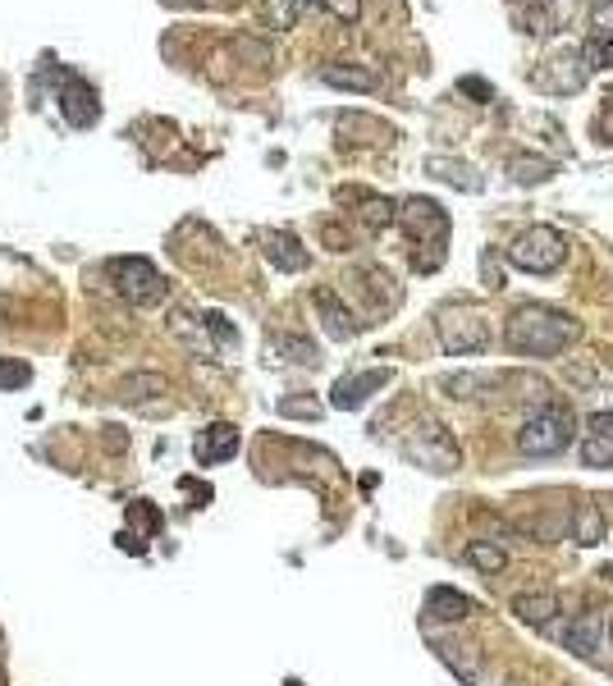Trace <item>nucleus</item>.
Instances as JSON below:
<instances>
[{
    "mask_svg": "<svg viewBox=\"0 0 613 686\" xmlns=\"http://www.w3.org/2000/svg\"><path fill=\"white\" fill-rule=\"evenodd\" d=\"M504 339L517 357H559L563 348H572V343L581 339V325L572 321L568 311L531 302V307H517L513 316H508Z\"/></svg>",
    "mask_w": 613,
    "mask_h": 686,
    "instance_id": "f257e3e1",
    "label": "nucleus"
},
{
    "mask_svg": "<svg viewBox=\"0 0 613 686\" xmlns=\"http://www.w3.org/2000/svg\"><path fill=\"white\" fill-rule=\"evenodd\" d=\"M572 440H577L572 412L559 408V403L540 408L536 417H527V426L517 430V449L527 453V458H559L563 449H572Z\"/></svg>",
    "mask_w": 613,
    "mask_h": 686,
    "instance_id": "f03ea898",
    "label": "nucleus"
},
{
    "mask_svg": "<svg viewBox=\"0 0 613 686\" xmlns=\"http://www.w3.org/2000/svg\"><path fill=\"white\" fill-rule=\"evenodd\" d=\"M508 261H513L517 270H527V275H554V270H563V261H568V238L549 225H531L513 238Z\"/></svg>",
    "mask_w": 613,
    "mask_h": 686,
    "instance_id": "7ed1b4c3",
    "label": "nucleus"
},
{
    "mask_svg": "<svg viewBox=\"0 0 613 686\" xmlns=\"http://www.w3.org/2000/svg\"><path fill=\"white\" fill-rule=\"evenodd\" d=\"M435 330H440V348L449 357H472L490 348V321L467 307H444Z\"/></svg>",
    "mask_w": 613,
    "mask_h": 686,
    "instance_id": "20e7f679",
    "label": "nucleus"
},
{
    "mask_svg": "<svg viewBox=\"0 0 613 686\" xmlns=\"http://www.w3.org/2000/svg\"><path fill=\"white\" fill-rule=\"evenodd\" d=\"M106 270H110V279H115V289L124 293L133 307H151V302L165 298V279H161V270L151 266V261L119 257V261H110Z\"/></svg>",
    "mask_w": 613,
    "mask_h": 686,
    "instance_id": "39448f33",
    "label": "nucleus"
},
{
    "mask_svg": "<svg viewBox=\"0 0 613 686\" xmlns=\"http://www.w3.org/2000/svg\"><path fill=\"white\" fill-rule=\"evenodd\" d=\"M398 215L412 225V238L431 252V257H426V270H435L440 266V252H444V238H449V215H444L431 197H412V202H403Z\"/></svg>",
    "mask_w": 613,
    "mask_h": 686,
    "instance_id": "423d86ee",
    "label": "nucleus"
},
{
    "mask_svg": "<svg viewBox=\"0 0 613 686\" xmlns=\"http://www.w3.org/2000/svg\"><path fill=\"white\" fill-rule=\"evenodd\" d=\"M408 458H417L426 472H453V467H458V444L444 435L440 421H426L421 435L408 444Z\"/></svg>",
    "mask_w": 613,
    "mask_h": 686,
    "instance_id": "0eeeda50",
    "label": "nucleus"
},
{
    "mask_svg": "<svg viewBox=\"0 0 613 686\" xmlns=\"http://www.w3.org/2000/svg\"><path fill=\"white\" fill-rule=\"evenodd\" d=\"M261 252H266V261L275 270H284V275H298V270H307V247L298 243V234H289V229H266L261 234Z\"/></svg>",
    "mask_w": 613,
    "mask_h": 686,
    "instance_id": "6e6552de",
    "label": "nucleus"
},
{
    "mask_svg": "<svg viewBox=\"0 0 613 686\" xmlns=\"http://www.w3.org/2000/svg\"><path fill=\"white\" fill-rule=\"evenodd\" d=\"M312 302H316V311H321L325 334H330V339L344 343V339H357V334H362V321H357L353 311L339 302V293H334V289H316Z\"/></svg>",
    "mask_w": 613,
    "mask_h": 686,
    "instance_id": "1a4fd4ad",
    "label": "nucleus"
},
{
    "mask_svg": "<svg viewBox=\"0 0 613 686\" xmlns=\"http://www.w3.org/2000/svg\"><path fill=\"white\" fill-rule=\"evenodd\" d=\"M234 453H238V430L229 421H216V426H206L197 435V462L202 467H216V462L234 458Z\"/></svg>",
    "mask_w": 613,
    "mask_h": 686,
    "instance_id": "9d476101",
    "label": "nucleus"
},
{
    "mask_svg": "<svg viewBox=\"0 0 613 686\" xmlns=\"http://www.w3.org/2000/svg\"><path fill=\"white\" fill-rule=\"evenodd\" d=\"M385 380H389V371H362V376H344L339 385H334L330 403H334V408H344V412H353V408H362L366 398L376 394Z\"/></svg>",
    "mask_w": 613,
    "mask_h": 686,
    "instance_id": "9b49d317",
    "label": "nucleus"
},
{
    "mask_svg": "<svg viewBox=\"0 0 613 686\" xmlns=\"http://www.w3.org/2000/svg\"><path fill=\"white\" fill-rule=\"evenodd\" d=\"M600 636H604L600 613H577L572 622H563V645H568L577 659H591V654L600 650Z\"/></svg>",
    "mask_w": 613,
    "mask_h": 686,
    "instance_id": "f8f14e48",
    "label": "nucleus"
},
{
    "mask_svg": "<svg viewBox=\"0 0 613 686\" xmlns=\"http://www.w3.org/2000/svg\"><path fill=\"white\" fill-rule=\"evenodd\" d=\"M513 613H517V622H527V627H549L554 613H563V604L554 590H531V595H517L513 600Z\"/></svg>",
    "mask_w": 613,
    "mask_h": 686,
    "instance_id": "ddd939ff",
    "label": "nucleus"
},
{
    "mask_svg": "<svg viewBox=\"0 0 613 686\" xmlns=\"http://www.w3.org/2000/svg\"><path fill=\"white\" fill-rule=\"evenodd\" d=\"M604 536H609V522H604V513L591 504V499H581L577 508H572V540L586 549L604 545Z\"/></svg>",
    "mask_w": 613,
    "mask_h": 686,
    "instance_id": "4468645a",
    "label": "nucleus"
},
{
    "mask_svg": "<svg viewBox=\"0 0 613 686\" xmlns=\"http://www.w3.org/2000/svg\"><path fill=\"white\" fill-rule=\"evenodd\" d=\"M504 385V376H485V371H453V376H440V389L449 398H481V394H490V389H499Z\"/></svg>",
    "mask_w": 613,
    "mask_h": 686,
    "instance_id": "2eb2a0df",
    "label": "nucleus"
},
{
    "mask_svg": "<svg viewBox=\"0 0 613 686\" xmlns=\"http://www.w3.org/2000/svg\"><path fill=\"white\" fill-rule=\"evenodd\" d=\"M426 613L440 622H463L467 613H472V600H467L463 590H449V586H435L431 595H426Z\"/></svg>",
    "mask_w": 613,
    "mask_h": 686,
    "instance_id": "dca6fc26",
    "label": "nucleus"
},
{
    "mask_svg": "<svg viewBox=\"0 0 613 686\" xmlns=\"http://www.w3.org/2000/svg\"><path fill=\"white\" fill-rule=\"evenodd\" d=\"M426 174H435L440 183H453V188H463V193H481V179L467 161H449V156H431L426 161Z\"/></svg>",
    "mask_w": 613,
    "mask_h": 686,
    "instance_id": "f3484780",
    "label": "nucleus"
},
{
    "mask_svg": "<svg viewBox=\"0 0 613 686\" xmlns=\"http://www.w3.org/2000/svg\"><path fill=\"white\" fill-rule=\"evenodd\" d=\"M161 394H170V380L161 371H138V376L119 380V398L124 403H142V398H161Z\"/></svg>",
    "mask_w": 613,
    "mask_h": 686,
    "instance_id": "a211bd4d",
    "label": "nucleus"
},
{
    "mask_svg": "<svg viewBox=\"0 0 613 686\" xmlns=\"http://www.w3.org/2000/svg\"><path fill=\"white\" fill-rule=\"evenodd\" d=\"M321 83L325 87H344V92H376L380 78L371 69H353V65H330L321 69Z\"/></svg>",
    "mask_w": 613,
    "mask_h": 686,
    "instance_id": "6ab92c4d",
    "label": "nucleus"
},
{
    "mask_svg": "<svg viewBox=\"0 0 613 686\" xmlns=\"http://www.w3.org/2000/svg\"><path fill=\"white\" fill-rule=\"evenodd\" d=\"M97 97L87 92L83 83H69L65 87V119L69 124H78V129H87V124H97Z\"/></svg>",
    "mask_w": 613,
    "mask_h": 686,
    "instance_id": "aec40b11",
    "label": "nucleus"
},
{
    "mask_svg": "<svg viewBox=\"0 0 613 686\" xmlns=\"http://www.w3.org/2000/svg\"><path fill=\"white\" fill-rule=\"evenodd\" d=\"M467 563H472L476 572H504L508 554L495 545V540H472V545H467Z\"/></svg>",
    "mask_w": 613,
    "mask_h": 686,
    "instance_id": "412c9836",
    "label": "nucleus"
},
{
    "mask_svg": "<svg viewBox=\"0 0 613 686\" xmlns=\"http://www.w3.org/2000/svg\"><path fill=\"white\" fill-rule=\"evenodd\" d=\"M508 174H513V183H545V179H554V161H540V156H513V161H508Z\"/></svg>",
    "mask_w": 613,
    "mask_h": 686,
    "instance_id": "4be33fe9",
    "label": "nucleus"
},
{
    "mask_svg": "<svg viewBox=\"0 0 613 686\" xmlns=\"http://www.w3.org/2000/svg\"><path fill=\"white\" fill-rule=\"evenodd\" d=\"M581 65L591 69V74L613 69V37H591V42H586V51H581Z\"/></svg>",
    "mask_w": 613,
    "mask_h": 686,
    "instance_id": "5701e85b",
    "label": "nucleus"
},
{
    "mask_svg": "<svg viewBox=\"0 0 613 686\" xmlns=\"http://www.w3.org/2000/svg\"><path fill=\"white\" fill-rule=\"evenodd\" d=\"M280 348L289 353V362H302V366H316V362H321V348H316L312 339H302V334H284Z\"/></svg>",
    "mask_w": 613,
    "mask_h": 686,
    "instance_id": "b1692460",
    "label": "nucleus"
},
{
    "mask_svg": "<svg viewBox=\"0 0 613 686\" xmlns=\"http://www.w3.org/2000/svg\"><path fill=\"white\" fill-rule=\"evenodd\" d=\"M362 220H366L371 229H389V225L398 220V206L389 202V197H380V202H366V206H362Z\"/></svg>",
    "mask_w": 613,
    "mask_h": 686,
    "instance_id": "393cba45",
    "label": "nucleus"
},
{
    "mask_svg": "<svg viewBox=\"0 0 613 686\" xmlns=\"http://www.w3.org/2000/svg\"><path fill=\"white\" fill-rule=\"evenodd\" d=\"M33 380V366L28 362H10V357H0V389H23Z\"/></svg>",
    "mask_w": 613,
    "mask_h": 686,
    "instance_id": "a878e982",
    "label": "nucleus"
},
{
    "mask_svg": "<svg viewBox=\"0 0 613 686\" xmlns=\"http://www.w3.org/2000/svg\"><path fill=\"white\" fill-rule=\"evenodd\" d=\"M581 462H586V467H613V444L591 435V440L581 444Z\"/></svg>",
    "mask_w": 613,
    "mask_h": 686,
    "instance_id": "bb28decb",
    "label": "nucleus"
},
{
    "mask_svg": "<svg viewBox=\"0 0 613 686\" xmlns=\"http://www.w3.org/2000/svg\"><path fill=\"white\" fill-rule=\"evenodd\" d=\"M270 5V23H275V28H293V19H298V0H266Z\"/></svg>",
    "mask_w": 613,
    "mask_h": 686,
    "instance_id": "cd10ccee",
    "label": "nucleus"
},
{
    "mask_svg": "<svg viewBox=\"0 0 613 686\" xmlns=\"http://www.w3.org/2000/svg\"><path fill=\"white\" fill-rule=\"evenodd\" d=\"M280 412H284V417L316 421V417H321V403H312V398H280Z\"/></svg>",
    "mask_w": 613,
    "mask_h": 686,
    "instance_id": "c85d7f7f",
    "label": "nucleus"
},
{
    "mask_svg": "<svg viewBox=\"0 0 613 686\" xmlns=\"http://www.w3.org/2000/svg\"><path fill=\"white\" fill-rule=\"evenodd\" d=\"M206 330L216 334L220 343H229V348H234V343H238V330L225 321V316H220V311H211V316H206Z\"/></svg>",
    "mask_w": 613,
    "mask_h": 686,
    "instance_id": "c756f323",
    "label": "nucleus"
},
{
    "mask_svg": "<svg viewBox=\"0 0 613 686\" xmlns=\"http://www.w3.org/2000/svg\"><path fill=\"white\" fill-rule=\"evenodd\" d=\"M325 10L339 14L344 23H357V14H362V0H325Z\"/></svg>",
    "mask_w": 613,
    "mask_h": 686,
    "instance_id": "7c9ffc66",
    "label": "nucleus"
},
{
    "mask_svg": "<svg viewBox=\"0 0 613 686\" xmlns=\"http://www.w3.org/2000/svg\"><path fill=\"white\" fill-rule=\"evenodd\" d=\"M586 426H591L595 440H609V444H613V412H595V417L586 421Z\"/></svg>",
    "mask_w": 613,
    "mask_h": 686,
    "instance_id": "2f4dec72",
    "label": "nucleus"
},
{
    "mask_svg": "<svg viewBox=\"0 0 613 686\" xmlns=\"http://www.w3.org/2000/svg\"><path fill=\"white\" fill-rule=\"evenodd\" d=\"M595 37H613V0H604L595 10Z\"/></svg>",
    "mask_w": 613,
    "mask_h": 686,
    "instance_id": "473e14b6",
    "label": "nucleus"
},
{
    "mask_svg": "<svg viewBox=\"0 0 613 686\" xmlns=\"http://www.w3.org/2000/svg\"><path fill=\"white\" fill-rule=\"evenodd\" d=\"M463 92H472V97H485V101H490V87H481V83H476V78H467V83H463Z\"/></svg>",
    "mask_w": 613,
    "mask_h": 686,
    "instance_id": "72a5a7b5",
    "label": "nucleus"
},
{
    "mask_svg": "<svg viewBox=\"0 0 613 686\" xmlns=\"http://www.w3.org/2000/svg\"><path fill=\"white\" fill-rule=\"evenodd\" d=\"M604 632H609V641H613V613H609V627H604Z\"/></svg>",
    "mask_w": 613,
    "mask_h": 686,
    "instance_id": "f704fd0d",
    "label": "nucleus"
},
{
    "mask_svg": "<svg viewBox=\"0 0 613 686\" xmlns=\"http://www.w3.org/2000/svg\"><path fill=\"white\" fill-rule=\"evenodd\" d=\"M298 5H325V0H298Z\"/></svg>",
    "mask_w": 613,
    "mask_h": 686,
    "instance_id": "c9c22d12",
    "label": "nucleus"
},
{
    "mask_svg": "<svg viewBox=\"0 0 613 686\" xmlns=\"http://www.w3.org/2000/svg\"><path fill=\"white\" fill-rule=\"evenodd\" d=\"M600 5H604V0H600Z\"/></svg>",
    "mask_w": 613,
    "mask_h": 686,
    "instance_id": "e433bc0d",
    "label": "nucleus"
}]
</instances>
